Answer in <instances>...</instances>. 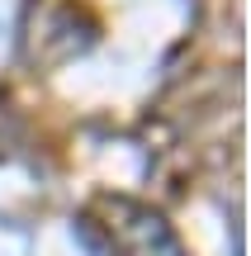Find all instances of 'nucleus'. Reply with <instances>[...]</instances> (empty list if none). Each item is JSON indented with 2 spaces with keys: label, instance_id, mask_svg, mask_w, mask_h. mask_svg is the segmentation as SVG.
<instances>
[{
  "label": "nucleus",
  "instance_id": "1",
  "mask_svg": "<svg viewBox=\"0 0 251 256\" xmlns=\"http://www.w3.org/2000/svg\"><path fill=\"white\" fill-rule=\"evenodd\" d=\"M104 232L123 256H185L171 223L133 200H104Z\"/></svg>",
  "mask_w": 251,
  "mask_h": 256
}]
</instances>
